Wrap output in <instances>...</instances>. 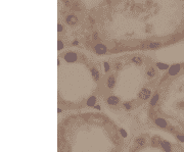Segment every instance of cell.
I'll return each instance as SVG.
<instances>
[{"mask_svg": "<svg viewBox=\"0 0 184 152\" xmlns=\"http://www.w3.org/2000/svg\"><path fill=\"white\" fill-rule=\"evenodd\" d=\"M105 78L100 99L114 112H131L149 102L157 85V62L141 56L104 64Z\"/></svg>", "mask_w": 184, "mask_h": 152, "instance_id": "cell-1", "label": "cell"}, {"mask_svg": "<svg viewBox=\"0 0 184 152\" xmlns=\"http://www.w3.org/2000/svg\"><path fill=\"white\" fill-rule=\"evenodd\" d=\"M124 134L97 111L68 114L57 125V152H123Z\"/></svg>", "mask_w": 184, "mask_h": 152, "instance_id": "cell-2", "label": "cell"}, {"mask_svg": "<svg viewBox=\"0 0 184 152\" xmlns=\"http://www.w3.org/2000/svg\"><path fill=\"white\" fill-rule=\"evenodd\" d=\"M58 111L81 110L94 106L100 98L101 75L84 55L68 60L58 58Z\"/></svg>", "mask_w": 184, "mask_h": 152, "instance_id": "cell-3", "label": "cell"}, {"mask_svg": "<svg viewBox=\"0 0 184 152\" xmlns=\"http://www.w3.org/2000/svg\"><path fill=\"white\" fill-rule=\"evenodd\" d=\"M166 70L147 103V118L157 130L184 142V64Z\"/></svg>", "mask_w": 184, "mask_h": 152, "instance_id": "cell-4", "label": "cell"}, {"mask_svg": "<svg viewBox=\"0 0 184 152\" xmlns=\"http://www.w3.org/2000/svg\"><path fill=\"white\" fill-rule=\"evenodd\" d=\"M127 152H184V147L161 135L141 133L131 140Z\"/></svg>", "mask_w": 184, "mask_h": 152, "instance_id": "cell-5", "label": "cell"}, {"mask_svg": "<svg viewBox=\"0 0 184 152\" xmlns=\"http://www.w3.org/2000/svg\"><path fill=\"white\" fill-rule=\"evenodd\" d=\"M65 21H67V24L68 25H75L77 24V21H78V17H77L76 16H74V14H70V16L67 17V18H65Z\"/></svg>", "mask_w": 184, "mask_h": 152, "instance_id": "cell-6", "label": "cell"}, {"mask_svg": "<svg viewBox=\"0 0 184 152\" xmlns=\"http://www.w3.org/2000/svg\"><path fill=\"white\" fill-rule=\"evenodd\" d=\"M62 47H64V44H62V42L58 41V49H62Z\"/></svg>", "mask_w": 184, "mask_h": 152, "instance_id": "cell-7", "label": "cell"}, {"mask_svg": "<svg viewBox=\"0 0 184 152\" xmlns=\"http://www.w3.org/2000/svg\"><path fill=\"white\" fill-rule=\"evenodd\" d=\"M62 29H64V27H62V25H58V26H57V30H58V32H61V31H62Z\"/></svg>", "mask_w": 184, "mask_h": 152, "instance_id": "cell-8", "label": "cell"}]
</instances>
